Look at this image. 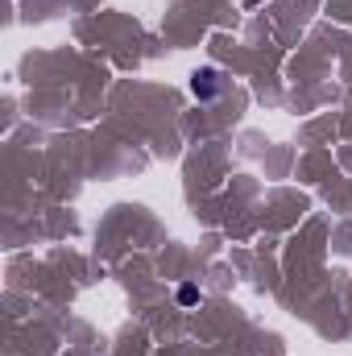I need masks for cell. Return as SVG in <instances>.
I'll list each match as a JSON object with an SVG mask.
<instances>
[{
	"mask_svg": "<svg viewBox=\"0 0 352 356\" xmlns=\"http://www.w3.org/2000/svg\"><path fill=\"white\" fill-rule=\"evenodd\" d=\"M191 91H195L203 104H207V99H216V95L224 91V79H220V71H216V67H203V71H195V75H191Z\"/></svg>",
	"mask_w": 352,
	"mask_h": 356,
	"instance_id": "6da1fadb",
	"label": "cell"
},
{
	"mask_svg": "<svg viewBox=\"0 0 352 356\" xmlns=\"http://www.w3.org/2000/svg\"><path fill=\"white\" fill-rule=\"evenodd\" d=\"M178 302H182V307L199 302V290H195V286H182V290H178Z\"/></svg>",
	"mask_w": 352,
	"mask_h": 356,
	"instance_id": "7a4b0ae2",
	"label": "cell"
}]
</instances>
